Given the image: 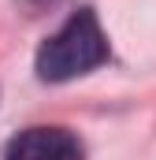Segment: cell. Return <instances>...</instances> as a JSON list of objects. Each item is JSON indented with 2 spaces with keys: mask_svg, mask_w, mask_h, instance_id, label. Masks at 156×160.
<instances>
[{
  "mask_svg": "<svg viewBox=\"0 0 156 160\" xmlns=\"http://www.w3.org/2000/svg\"><path fill=\"white\" fill-rule=\"evenodd\" d=\"M108 60V38L89 8L75 11L52 38L37 48V78L41 82H71L78 75H89Z\"/></svg>",
  "mask_w": 156,
  "mask_h": 160,
  "instance_id": "cell-1",
  "label": "cell"
},
{
  "mask_svg": "<svg viewBox=\"0 0 156 160\" xmlns=\"http://www.w3.org/2000/svg\"><path fill=\"white\" fill-rule=\"evenodd\" d=\"M11 160H67L82 157V142L63 127H30L7 142Z\"/></svg>",
  "mask_w": 156,
  "mask_h": 160,
  "instance_id": "cell-2",
  "label": "cell"
},
{
  "mask_svg": "<svg viewBox=\"0 0 156 160\" xmlns=\"http://www.w3.org/2000/svg\"><path fill=\"white\" fill-rule=\"evenodd\" d=\"M26 4H45V0H26Z\"/></svg>",
  "mask_w": 156,
  "mask_h": 160,
  "instance_id": "cell-3",
  "label": "cell"
}]
</instances>
